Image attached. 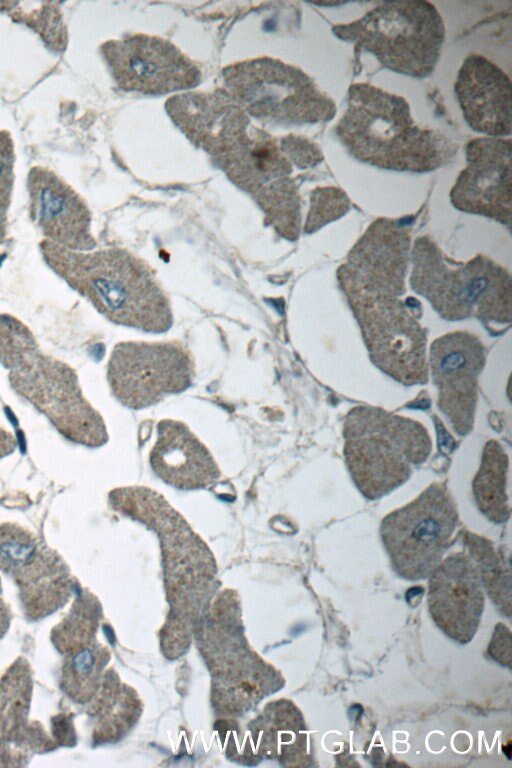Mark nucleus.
Instances as JSON below:
<instances>
[{
	"mask_svg": "<svg viewBox=\"0 0 512 768\" xmlns=\"http://www.w3.org/2000/svg\"><path fill=\"white\" fill-rule=\"evenodd\" d=\"M343 438L350 477L368 500L402 486L432 451L431 437L422 423L379 407L351 409L344 419Z\"/></svg>",
	"mask_w": 512,
	"mask_h": 768,
	"instance_id": "7ed1b4c3",
	"label": "nucleus"
},
{
	"mask_svg": "<svg viewBox=\"0 0 512 768\" xmlns=\"http://www.w3.org/2000/svg\"><path fill=\"white\" fill-rule=\"evenodd\" d=\"M16 446L13 435L0 427V457L10 454Z\"/></svg>",
	"mask_w": 512,
	"mask_h": 768,
	"instance_id": "72a5a7b5",
	"label": "nucleus"
},
{
	"mask_svg": "<svg viewBox=\"0 0 512 768\" xmlns=\"http://www.w3.org/2000/svg\"><path fill=\"white\" fill-rule=\"evenodd\" d=\"M461 537L478 570L482 585L493 601L498 605L502 602L510 614L504 603L505 600L510 603V571L503 556L498 553L493 543L484 537L468 531H462Z\"/></svg>",
	"mask_w": 512,
	"mask_h": 768,
	"instance_id": "a878e982",
	"label": "nucleus"
},
{
	"mask_svg": "<svg viewBox=\"0 0 512 768\" xmlns=\"http://www.w3.org/2000/svg\"><path fill=\"white\" fill-rule=\"evenodd\" d=\"M33 691L29 663L19 657L0 678V743L27 746L36 753L57 747L38 722H29L28 715Z\"/></svg>",
	"mask_w": 512,
	"mask_h": 768,
	"instance_id": "4be33fe9",
	"label": "nucleus"
},
{
	"mask_svg": "<svg viewBox=\"0 0 512 768\" xmlns=\"http://www.w3.org/2000/svg\"><path fill=\"white\" fill-rule=\"evenodd\" d=\"M49 265L111 322L149 333L173 325L170 300L154 271L122 248L93 252L42 243Z\"/></svg>",
	"mask_w": 512,
	"mask_h": 768,
	"instance_id": "f257e3e1",
	"label": "nucleus"
},
{
	"mask_svg": "<svg viewBox=\"0 0 512 768\" xmlns=\"http://www.w3.org/2000/svg\"><path fill=\"white\" fill-rule=\"evenodd\" d=\"M336 132L354 158L382 169L427 172L456 153L443 135L416 124L402 97L365 83L350 87Z\"/></svg>",
	"mask_w": 512,
	"mask_h": 768,
	"instance_id": "f03ea898",
	"label": "nucleus"
},
{
	"mask_svg": "<svg viewBox=\"0 0 512 768\" xmlns=\"http://www.w3.org/2000/svg\"><path fill=\"white\" fill-rule=\"evenodd\" d=\"M0 570L14 579L30 620L53 614L72 594L74 584L62 558L16 525L0 524Z\"/></svg>",
	"mask_w": 512,
	"mask_h": 768,
	"instance_id": "f8f14e48",
	"label": "nucleus"
},
{
	"mask_svg": "<svg viewBox=\"0 0 512 768\" xmlns=\"http://www.w3.org/2000/svg\"><path fill=\"white\" fill-rule=\"evenodd\" d=\"M53 722V735L57 745L72 744V730L69 719L65 715L55 717Z\"/></svg>",
	"mask_w": 512,
	"mask_h": 768,
	"instance_id": "2f4dec72",
	"label": "nucleus"
},
{
	"mask_svg": "<svg viewBox=\"0 0 512 768\" xmlns=\"http://www.w3.org/2000/svg\"><path fill=\"white\" fill-rule=\"evenodd\" d=\"M12 619V614L9 606L5 602L2 596L1 580H0V639L8 632Z\"/></svg>",
	"mask_w": 512,
	"mask_h": 768,
	"instance_id": "473e14b6",
	"label": "nucleus"
},
{
	"mask_svg": "<svg viewBox=\"0 0 512 768\" xmlns=\"http://www.w3.org/2000/svg\"><path fill=\"white\" fill-rule=\"evenodd\" d=\"M27 187L31 218L47 241L73 251L93 249L90 211L69 184L50 169L34 166Z\"/></svg>",
	"mask_w": 512,
	"mask_h": 768,
	"instance_id": "a211bd4d",
	"label": "nucleus"
},
{
	"mask_svg": "<svg viewBox=\"0 0 512 768\" xmlns=\"http://www.w3.org/2000/svg\"><path fill=\"white\" fill-rule=\"evenodd\" d=\"M0 11L5 12L14 22L31 28L51 51L62 53L66 50L68 33L58 3L0 1Z\"/></svg>",
	"mask_w": 512,
	"mask_h": 768,
	"instance_id": "b1692460",
	"label": "nucleus"
},
{
	"mask_svg": "<svg viewBox=\"0 0 512 768\" xmlns=\"http://www.w3.org/2000/svg\"><path fill=\"white\" fill-rule=\"evenodd\" d=\"M463 117L475 131L498 138L510 134L509 77L479 54L465 58L454 86Z\"/></svg>",
	"mask_w": 512,
	"mask_h": 768,
	"instance_id": "aec40b11",
	"label": "nucleus"
},
{
	"mask_svg": "<svg viewBox=\"0 0 512 768\" xmlns=\"http://www.w3.org/2000/svg\"><path fill=\"white\" fill-rule=\"evenodd\" d=\"M228 95L253 117L273 124L301 125L331 119L334 102L300 69L272 58L233 64L223 70Z\"/></svg>",
	"mask_w": 512,
	"mask_h": 768,
	"instance_id": "423d86ee",
	"label": "nucleus"
},
{
	"mask_svg": "<svg viewBox=\"0 0 512 768\" xmlns=\"http://www.w3.org/2000/svg\"><path fill=\"white\" fill-rule=\"evenodd\" d=\"M339 279L374 364L404 385L425 384L426 338L409 310L397 297L364 291L343 267Z\"/></svg>",
	"mask_w": 512,
	"mask_h": 768,
	"instance_id": "6e6552de",
	"label": "nucleus"
},
{
	"mask_svg": "<svg viewBox=\"0 0 512 768\" xmlns=\"http://www.w3.org/2000/svg\"><path fill=\"white\" fill-rule=\"evenodd\" d=\"M10 368L13 386L71 441L92 448L107 443L105 422L84 398L77 377L69 367L39 357L33 345Z\"/></svg>",
	"mask_w": 512,
	"mask_h": 768,
	"instance_id": "9d476101",
	"label": "nucleus"
},
{
	"mask_svg": "<svg viewBox=\"0 0 512 768\" xmlns=\"http://www.w3.org/2000/svg\"><path fill=\"white\" fill-rule=\"evenodd\" d=\"M485 348L467 332H452L430 348V369L438 390V407L459 436L472 430L478 399V378L485 364Z\"/></svg>",
	"mask_w": 512,
	"mask_h": 768,
	"instance_id": "2eb2a0df",
	"label": "nucleus"
},
{
	"mask_svg": "<svg viewBox=\"0 0 512 768\" xmlns=\"http://www.w3.org/2000/svg\"><path fill=\"white\" fill-rule=\"evenodd\" d=\"M467 166L451 190L453 205L468 213L510 224L511 142L482 137L466 146Z\"/></svg>",
	"mask_w": 512,
	"mask_h": 768,
	"instance_id": "dca6fc26",
	"label": "nucleus"
},
{
	"mask_svg": "<svg viewBox=\"0 0 512 768\" xmlns=\"http://www.w3.org/2000/svg\"><path fill=\"white\" fill-rule=\"evenodd\" d=\"M412 258L413 290L427 298L442 317L510 322V276L494 262L477 256L453 269L426 237L415 241Z\"/></svg>",
	"mask_w": 512,
	"mask_h": 768,
	"instance_id": "39448f33",
	"label": "nucleus"
},
{
	"mask_svg": "<svg viewBox=\"0 0 512 768\" xmlns=\"http://www.w3.org/2000/svg\"><path fill=\"white\" fill-rule=\"evenodd\" d=\"M98 658L94 647L84 646L68 655L61 671V689L73 701H87L95 687Z\"/></svg>",
	"mask_w": 512,
	"mask_h": 768,
	"instance_id": "cd10ccee",
	"label": "nucleus"
},
{
	"mask_svg": "<svg viewBox=\"0 0 512 768\" xmlns=\"http://www.w3.org/2000/svg\"><path fill=\"white\" fill-rule=\"evenodd\" d=\"M409 240L402 225L378 219L351 250L343 268L364 291L398 297L405 289Z\"/></svg>",
	"mask_w": 512,
	"mask_h": 768,
	"instance_id": "6ab92c4d",
	"label": "nucleus"
},
{
	"mask_svg": "<svg viewBox=\"0 0 512 768\" xmlns=\"http://www.w3.org/2000/svg\"><path fill=\"white\" fill-rule=\"evenodd\" d=\"M108 502L118 514L158 535L171 580L206 579L213 574V560L205 543L161 493L146 486H122L109 492Z\"/></svg>",
	"mask_w": 512,
	"mask_h": 768,
	"instance_id": "9b49d317",
	"label": "nucleus"
},
{
	"mask_svg": "<svg viewBox=\"0 0 512 768\" xmlns=\"http://www.w3.org/2000/svg\"><path fill=\"white\" fill-rule=\"evenodd\" d=\"M15 152L10 132L0 131V242L7 232V212L14 183Z\"/></svg>",
	"mask_w": 512,
	"mask_h": 768,
	"instance_id": "c756f323",
	"label": "nucleus"
},
{
	"mask_svg": "<svg viewBox=\"0 0 512 768\" xmlns=\"http://www.w3.org/2000/svg\"><path fill=\"white\" fill-rule=\"evenodd\" d=\"M349 201L345 194L336 188H318L311 194V205L304 230L312 233L347 212Z\"/></svg>",
	"mask_w": 512,
	"mask_h": 768,
	"instance_id": "c85d7f7f",
	"label": "nucleus"
},
{
	"mask_svg": "<svg viewBox=\"0 0 512 768\" xmlns=\"http://www.w3.org/2000/svg\"><path fill=\"white\" fill-rule=\"evenodd\" d=\"M264 211L268 224L282 237L294 241L301 224L297 187L290 178L271 184L254 197Z\"/></svg>",
	"mask_w": 512,
	"mask_h": 768,
	"instance_id": "393cba45",
	"label": "nucleus"
},
{
	"mask_svg": "<svg viewBox=\"0 0 512 768\" xmlns=\"http://www.w3.org/2000/svg\"><path fill=\"white\" fill-rule=\"evenodd\" d=\"M510 631L503 625L495 628V633L489 646V653L502 665H510Z\"/></svg>",
	"mask_w": 512,
	"mask_h": 768,
	"instance_id": "7c9ffc66",
	"label": "nucleus"
},
{
	"mask_svg": "<svg viewBox=\"0 0 512 768\" xmlns=\"http://www.w3.org/2000/svg\"><path fill=\"white\" fill-rule=\"evenodd\" d=\"M458 520L455 501L440 482L387 514L380 536L394 571L410 581L428 578L448 549Z\"/></svg>",
	"mask_w": 512,
	"mask_h": 768,
	"instance_id": "0eeeda50",
	"label": "nucleus"
},
{
	"mask_svg": "<svg viewBox=\"0 0 512 768\" xmlns=\"http://www.w3.org/2000/svg\"><path fill=\"white\" fill-rule=\"evenodd\" d=\"M207 153L235 185L253 198L269 185L289 178L292 172L282 138H273L252 125L243 111L220 126Z\"/></svg>",
	"mask_w": 512,
	"mask_h": 768,
	"instance_id": "4468645a",
	"label": "nucleus"
},
{
	"mask_svg": "<svg viewBox=\"0 0 512 768\" xmlns=\"http://www.w3.org/2000/svg\"><path fill=\"white\" fill-rule=\"evenodd\" d=\"M149 464L160 480L183 491L205 489L221 477V470L207 446L187 424L174 419L158 422Z\"/></svg>",
	"mask_w": 512,
	"mask_h": 768,
	"instance_id": "412c9836",
	"label": "nucleus"
},
{
	"mask_svg": "<svg viewBox=\"0 0 512 768\" xmlns=\"http://www.w3.org/2000/svg\"><path fill=\"white\" fill-rule=\"evenodd\" d=\"M429 577L427 599L434 623L453 641L470 642L480 625L485 603L474 562L463 552L451 554Z\"/></svg>",
	"mask_w": 512,
	"mask_h": 768,
	"instance_id": "f3484780",
	"label": "nucleus"
},
{
	"mask_svg": "<svg viewBox=\"0 0 512 768\" xmlns=\"http://www.w3.org/2000/svg\"><path fill=\"white\" fill-rule=\"evenodd\" d=\"M508 469L509 457L505 449L497 440H489L483 448L481 462L472 481V491L478 510L496 524L510 518Z\"/></svg>",
	"mask_w": 512,
	"mask_h": 768,
	"instance_id": "5701e85b",
	"label": "nucleus"
},
{
	"mask_svg": "<svg viewBox=\"0 0 512 768\" xmlns=\"http://www.w3.org/2000/svg\"><path fill=\"white\" fill-rule=\"evenodd\" d=\"M195 363L179 342L125 341L116 344L107 364L114 397L133 410L149 408L169 395L186 391Z\"/></svg>",
	"mask_w": 512,
	"mask_h": 768,
	"instance_id": "1a4fd4ad",
	"label": "nucleus"
},
{
	"mask_svg": "<svg viewBox=\"0 0 512 768\" xmlns=\"http://www.w3.org/2000/svg\"><path fill=\"white\" fill-rule=\"evenodd\" d=\"M88 594L81 593L69 613L52 629L51 641L63 655L87 645L93 630L95 608Z\"/></svg>",
	"mask_w": 512,
	"mask_h": 768,
	"instance_id": "bb28decb",
	"label": "nucleus"
},
{
	"mask_svg": "<svg viewBox=\"0 0 512 768\" xmlns=\"http://www.w3.org/2000/svg\"><path fill=\"white\" fill-rule=\"evenodd\" d=\"M100 51L117 86L125 91L162 95L201 82L196 64L159 37L129 35L103 43Z\"/></svg>",
	"mask_w": 512,
	"mask_h": 768,
	"instance_id": "ddd939ff",
	"label": "nucleus"
},
{
	"mask_svg": "<svg viewBox=\"0 0 512 768\" xmlns=\"http://www.w3.org/2000/svg\"><path fill=\"white\" fill-rule=\"evenodd\" d=\"M333 32L372 53L384 67L418 78L434 70L445 37L441 15L426 1L383 2Z\"/></svg>",
	"mask_w": 512,
	"mask_h": 768,
	"instance_id": "20e7f679",
	"label": "nucleus"
}]
</instances>
